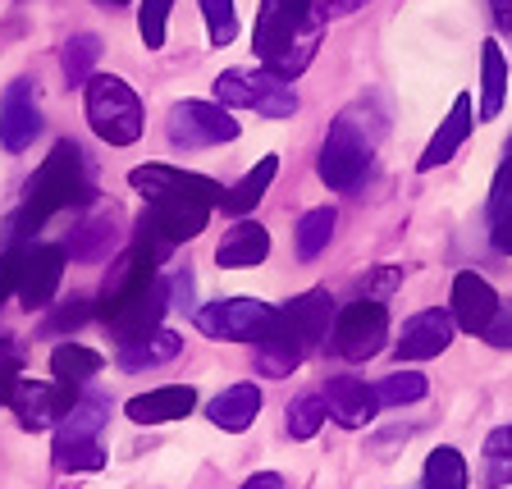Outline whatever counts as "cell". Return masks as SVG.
Listing matches in <instances>:
<instances>
[{"instance_id":"6da1fadb","label":"cell","mask_w":512,"mask_h":489,"mask_svg":"<svg viewBox=\"0 0 512 489\" xmlns=\"http://www.w3.org/2000/svg\"><path fill=\"white\" fill-rule=\"evenodd\" d=\"M320 28L325 19H320L316 0H261L252 32L256 60L279 78H298L320 46Z\"/></svg>"},{"instance_id":"7a4b0ae2","label":"cell","mask_w":512,"mask_h":489,"mask_svg":"<svg viewBox=\"0 0 512 489\" xmlns=\"http://www.w3.org/2000/svg\"><path fill=\"white\" fill-rule=\"evenodd\" d=\"M330 316H334V298L325 288H311V293L293 298L288 307H275L266 334L256 339V366H261V375L284 380V375L298 371L302 357L330 334Z\"/></svg>"},{"instance_id":"3957f363","label":"cell","mask_w":512,"mask_h":489,"mask_svg":"<svg viewBox=\"0 0 512 489\" xmlns=\"http://www.w3.org/2000/svg\"><path fill=\"white\" fill-rule=\"evenodd\" d=\"M83 151L74 142H55V151L42 160V170L28 179V192H23V206L10 215V247H28L32 229H42L55 211L74 206L83 197Z\"/></svg>"},{"instance_id":"277c9868","label":"cell","mask_w":512,"mask_h":489,"mask_svg":"<svg viewBox=\"0 0 512 489\" xmlns=\"http://www.w3.org/2000/svg\"><path fill=\"white\" fill-rule=\"evenodd\" d=\"M375 142H380V124L362 106L343 110L334 119V128L325 133V147H320V165H316L320 179L330 183L334 192H357L362 179L371 174Z\"/></svg>"},{"instance_id":"5b68a950","label":"cell","mask_w":512,"mask_h":489,"mask_svg":"<svg viewBox=\"0 0 512 489\" xmlns=\"http://www.w3.org/2000/svg\"><path fill=\"white\" fill-rule=\"evenodd\" d=\"M87 101V124L101 142L110 147H133L142 138V101L138 92L115 74H92L83 83Z\"/></svg>"},{"instance_id":"8992f818","label":"cell","mask_w":512,"mask_h":489,"mask_svg":"<svg viewBox=\"0 0 512 489\" xmlns=\"http://www.w3.org/2000/svg\"><path fill=\"white\" fill-rule=\"evenodd\" d=\"M215 101L229 110H256V115H266V119L298 115L293 78L270 74L266 64H256V69H224V74L215 78Z\"/></svg>"},{"instance_id":"52a82bcc","label":"cell","mask_w":512,"mask_h":489,"mask_svg":"<svg viewBox=\"0 0 512 489\" xmlns=\"http://www.w3.org/2000/svg\"><path fill=\"white\" fill-rule=\"evenodd\" d=\"M211 211H215V202H206V197H151L142 220H138L142 243H151L160 256H165L170 247H179V243L202 234Z\"/></svg>"},{"instance_id":"ba28073f","label":"cell","mask_w":512,"mask_h":489,"mask_svg":"<svg viewBox=\"0 0 512 489\" xmlns=\"http://www.w3.org/2000/svg\"><path fill=\"white\" fill-rule=\"evenodd\" d=\"M389 339V311L380 298H357L334 316V352L343 362H371Z\"/></svg>"},{"instance_id":"9c48e42d","label":"cell","mask_w":512,"mask_h":489,"mask_svg":"<svg viewBox=\"0 0 512 489\" xmlns=\"http://www.w3.org/2000/svg\"><path fill=\"white\" fill-rule=\"evenodd\" d=\"M0 403L10 407L14 416H19L23 430H51L60 426V416L69 412V407L78 403V389H69V384H42V380H28V375H19V380L5 389V398Z\"/></svg>"},{"instance_id":"30bf717a","label":"cell","mask_w":512,"mask_h":489,"mask_svg":"<svg viewBox=\"0 0 512 489\" xmlns=\"http://www.w3.org/2000/svg\"><path fill=\"white\" fill-rule=\"evenodd\" d=\"M238 138V119L220 101H179L170 110V142L183 151L220 147V142Z\"/></svg>"},{"instance_id":"8fae6325","label":"cell","mask_w":512,"mask_h":489,"mask_svg":"<svg viewBox=\"0 0 512 489\" xmlns=\"http://www.w3.org/2000/svg\"><path fill=\"white\" fill-rule=\"evenodd\" d=\"M156 266H160V252L151 243H133L124 256H119V266H110V279H106V288H101V320H110L115 311H124L133 298H142L151 284H156Z\"/></svg>"},{"instance_id":"7c38bea8","label":"cell","mask_w":512,"mask_h":489,"mask_svg":"<svg viewBox=\"0 0 512 489\" xmlns=\"http://www.w3.org/2000/svg\"><path fill=\"white\" fill-rule=\"evenodd\" d=\"M270 316H275V307L256 298H224L197 311V330L206 339H224V343H256L266 334Z\"/></svg>"},{"instance_id":"4fadbf2b","label":"cell","mask_w":512,"mask_h":489,"mask_svg":"<svg viewBox=\"0 0 512 489\" xmlns=\"http://www.w3.org/2000/svg\"><path fill=\"white\" fill-rule=\"evenodd\" d=\"M64 279V247L51 243H28L19 252V279H14V298L28 311H46L60 293Z\"/></svg>"},{"instance_id":"5bb4252c","label":"cell","mask_w":512,"mask_h":489,"mask_svg":"<svg viewBox=\"0 0 512 489\" xmlns=\"http://www.w3.org/2000/svg\"><path fill=\"white\" fill-rule=\"evenodd\" d=\"M128 183L142 192V197H206V202L220 206L224 188L206 174H192V170H174V165H138L128 174Z\"/></svg>"},{"instance_id":"9a60e30c","label":"cell","mask_w":512,"mask_h":489,"mask_svg":"<svg viewBox=\"0 0 512 489\" xmlns=\"http://www.w3.org/2000/svg\"><path fill=\"white\" fill-rule=\"evenodd\" d=\"M42 133V110H37V92L28 78L5 87L0 96V147L5 151H28L32 138Z\"/></svg>"},{"instance_id":"2e32d148","label":"cell","mask_w":512,"mask_h":489,"mask_svg":"<svg viewBox=\"0 0 512 489\" xmlns=\"http://www.w3.org/2000/svg\"><path fill=\"white\" fill-rule=\"evenodd\" d=\"M453 311H416L403 325V339H398V362H426V357H439V352L453 343Z\"/></svg>"},{"instance_id":"e0dca14e","label":"cell","mask_w":512,"mask_h":489,"mask_svg":"<svg viewBox=\"0 0 512 489\" xmlns=\"http://www.w3.org/2000/svg\"><path fill=\"white\" fill-rule=\"evenodd\" d=\"M165 307H170V288L156 279V284H151L142 298H133L124 311H115V316L106 320V325H110V339L124 348V343H138V339H147V334H156L160 320H165Z\"/></svg>"},{"instance_id":"ac0fdd59","label":"cell","mask_w":512,"mask_h":489,"mask_svg":"<svg viewBox=\"0 0 512 489\" xmlns=\"http://www.w3.org/2000/svg\"><path fill=\"white\" fill-rule=\"evenodd\" d=\"M499 293H494L490 284L480 275H471V270H462L458 279H453V320H458L467 334H485L490 330V320L499 316Z\"/></svg>"},{"instance_id":"d6986e66","label":"cell","mask_w":512,"mask_h":489,"mask_svg":"<svg viewBox=\"0 0 512 489\" xmlns=\"http://www.w3.org/2000/svg\"><path fill=\"white\" fill-rule=\"evenodd\" d=\"M192 407H197V389H192V384H160L151 394L128 398L124 412H128V421H138V426H165V421H183Z\"/></svg>"},{"instance_id":"ffe728a7","label":"cell","mask_w":512,"mask_h":489,"mask_svg":"<svg viewBox=\"0 0 512 489\" xmlns=\"http://www.w3.org/2000/svg\"><path fill=\"white\" fill-rule=\"evenodd\" d=\"M325 407H330V416L343 430H362V426L375 421L380 398H375V389L366 380H357V375H339V380L330 384V394H325Z\"/></svg>"},{"instance_id":"44dd1931","label":"cell","mask_w":512,"mask_h":489,"mask_svg":"<svg viewBox=\"0 0 512 489\" xmlns=\"http://www.w3.org/2000/svg\"><path fill=\"white\" fill-rule=\"evenodd\" d=\"M471 124H476V119H471V96L462 92L458 101H453V110H448V119H444V124H439V133H435V138H430L426 156L416 160V170H421V174H430V170H439V165H448V160L458 156V147H462V142L471 138Z\"/></svg>"},{"instance_id":"7402d4cb","label":"cell","mask_w":512,"mask_h":489,"mask_svg":"<svg viewBox=\"0 0 512 489\" xmlns=\"http://www.w3.org/2000/svg\"><path fill=\"white\" fill-rule=\"evenodd\" d=\"M266 256H270V234L256 220H238L234 229L220 238V247H215V266L247 270V266H261Z\"/></svg>"},{"instance_id":"603a6c76","label":"cell","mask_w":512,"mask_h":489,"mask_svg":"<svg viewBox=\"0 0 512 489\" xmlns=\"http://www.w3.org/2000/svg\"><path fill=\"white\" fill-rule=\"evenodd\" d=\"M256 412H261V389H256V384H234V389L215 394L211 407H206L211 426L229 430V435H243V430L256 421Z\"/></svg>"},{"instance_id":"cb8c5ba5","label":"cell","mask_w":512,"mask_h":489,"mask_svg":"<svg viewBox=\"0 0 512 489\" xmlns=\"http://www.w3.org/2000/svg\"><path fill=\"white\" fill-rule=\"evenodd\" d=\"M275 174H279V160H275V156H261V160H256V170H247L243 179L234 183V188L224 192V197H220V206H224V211H229V215H247V211H252V206H256V202H261V197H266V192H270V183H275Z\"/></svg>"},{"instance_id":"d4e9b609","label":"cell","mask_w":512,"mask_h":489,"mask_svg":"<svg viewBox=\"0 0 512 489\" xmlns=\"http://www.w3.org/2000/svg\"><path fill=\"white\" fill-rule=\"evenodd\" d=\"M101 366H106V357H101L96 348H83V343H60V348L51 352L55 384H69V389L87 384L92 375H101Z\"/></svg>"},{"instance_id":"484cf974","label":"cell","mask_w":512,"mask_h":489,"mask_svg":"<svg viewBox=\"0 0 512 489\" xmlns=\"http://www.w3.org/2000/svg\"><path fill=\"white\" fill-rule=\"evenodd\" d=\"M51 462H55V471H64V476H83V471H101V467H106V448L96 444V439L55 435Z\"/></svg>"},{"instance_id":"4316f807","label":"cell","mask_w":512,"mask_h":489,"mask_svg":"<svg viewBox=\"0 0 512 489\" xmlns=\"http://www.w3.org/2000/svg\"><path fill=\"white\" fill-rule=\"evenodd\" d=\"M480 64H485V78H480V119H499L503 96H508V64H503V51L494 42H485Z\"/></svg>"},{"instance_id":"83f0119b","label":"cell","mask_w":512,"mask_h":489,"mask_svg":"<svg viewBox=\"0 0 512 489\" xmlns=\"http://www.w3.org/2000/svg\"><path fill=\"white\" fill-rule=\"evenodd\" d=\"M183 348V339L179 334H170V330H156V334H147V339H138V343H124L119 348V366L124 371H142V366H160V362H170L174 352Z\"/></svg>"},{"instance_id":"f1b7e54d","label":"cell","mask_w":512,"mask_h":489,"mask_svg":"<svg viewBox=\"0 0 512 489\" xmlns=\"http://www.w3.org/2000/svg\"><path fill=\"white\" fill-rule=\"evenodd\" d=\"M330 238H334V211H330V206L307 211L298 220V229H293V247H298L302 261H316V256L330 247Z\"/></svg>"},{"instance_id":"f546056e","label":"cell","mask_w":512,"mask_h":489,"mask_svg":"<svg viewBox=\"0 0 512 489\" xmlns=\"http://www.w3.org/2000/svg\"><path fill=\"white\" fill-rule=\"evenodd\" d=\"M426 489H467L471 476H467V458H462L458 448H435L426 458Z\"/></svg>"},{"instance_id":"4dcf8cb0","label":"cell","mask_w":512,"mask_h":489,"mask_svg":"<svg viewBox=\"0 0 512 489\" xmlns=\"http://www.w3.org/2000/svg\"><path fill=\"white\" fill-rule=\"evenodd\" d=\"M106 398H96V394H87V398H78L69 412L60 416V435H74V439H96L101 435V426H106Z\"/></svg>"},{"instance_id":"1f68e13d","label":"cell","mask_w":512,"mask_h":489,"mask_svg":"<svg viewBox=\"0 0 512 489\" xmlns=\"http://www.w3.org/2000/svg\"><path fill=\"white\" fill-rule=\"evenodd\" d=\"M426 375H416V371H394V375H384L380 384H375V398H380V407H407V403H421L426 398Z\"/></svg>"},{"instance_id":"d6a6232c","label":"cell","mask_w":512,"mask_h":489,"mask_svg":"<svg viewBox=\"0 0 512 489\" xmlns=\"http://www.w3.org/2000/svg\"><path fill=\"white\" fill-rule=\"evenodd\" d=\"M485 485L490 489L512 485V426H499L485 439Z\"/></svg>"},{"instance_id":"836d02e7","label":"cell","mask_w":512,"mask_h":489,"mask_svg":"<svg viewBox=\"0 0 512 489\" xmlns=\"http://www.w3.org/2000/svg\"><path fill=\"white\" fill-rule=\"evenodd\" d=\"M96 55H101V42H96L92 32H78V37H69V42H64V55H60L64 78H69V83H87V78H92Z\"/></svg>"},{"instance_id":"e575fe53","label":"cell","mask_w":512,"mask_h":489,"mask_svg":"<svg viewBox=\"0 0 512 489\" xmlns=\"http://www.w3.org/2000/svg\"><path fill=\"white\" fill-rule=\"evenodd\" d=\"M325 416H330L325 394H302L298 403H288V435H293V439H311L320 426H325Z\"/></svg>"},{"instance_id":"d590c367","label":"cell","mask_w":512,"mask_h":489,"mask_svg":"<svg viewBox=\"0 0 512 489\" xmlns=\"http://www.w3.org/2000/svg\"><path fill=\"white\" fill-rule=\"evenodd\" d=\"M170 10H174V0H142L138 28H142L147 51H160V46H165V23H170Z\"/></svg>"},{"instance_id":"8d00e7d4","label":"cell","mask_w":512,"mask_h":489,"mask_svg":"<svg viewBox=\"0 0 512 489\" xmlns=\"http://www.w3.org/2000/svg\"><path fill=\"white\" fill-rule=\"evenodd\" d=\"M202 14H206V32H211L215 46H229L238 37L234 0H202Z\"/></svg>"},{"instance_id":"74e56055","label":"cell","mask_w":512,"mask_h":489,"mask_svg":"<svg viewBox=\"0 0 512 489\" xmlns=\"http://www.w3.org/2000/svg\"><path fill=\"white\" fill-rule=\"evenodd\" d=\"M110 229H115L110 220H87L83 229H78V238H69L74 256H101L106 252V243H110Z\"/></svg>"},{"instance_id":"f35d334b","label":"cell","mask_w":512,"mask_h":489,"mask_svg":"<svg viewBox=\"0 0 512 489\" xmlns=\"http://www.w3.org/2000/svg\"><path fill=\"white\" fill-rule=\"evenodd\" d=\"M87 316H92L87 298H69L60 311H51V320H46V334H69V330H78Z\"/></svg>"},{"instance_id":"ab89813d","label":"cell","mask_w":512,"mask_h":489,"mask_svg":"<svg viewBox=\"0 0 512 489\" xmlns=\"http://www.w3.org/2000/svg\"><path fill=\"white\" fill-rule=\"evenodd\" d=\"M512 211V156L503 160V170H499V179H494V192H490V215L499 220V215H508Z\"/></svg>"},{"instance_id":"60d3db41","label":"cell","mask_w":512,"mask_h":489,"mask_svg":"<svg viewBox=\"0 0 512 489\" xmlns=\"http://www.w3.org/2000/svg\"><path fill=\"white\" fill-rule=\"evenodd\" d=\"M485 339L494 343V348H512V311L499 307V316L490 320V330H485Z\"/></svg>"},{"instance_id":"b9f144b4","label":"cell","mask_w":512,"mask_h":489,"mask_svg":"<svg viewBox=\"0 0 512 489\" xmlns=\"http://www.w3.org/2000/svg\"><path fill=\"white\" fill-rule=\"evenodd\" d=\"M398 279H403V275H398L394 266H389V270H380V275H375L371 284H366V298H384V293H394V288H398Z\"/></svg>"},{"instance_id":"7bdbcfd3","label":"cell","mask_w":512,"mask_h":489,"mask_svg":"<svg viewBox=\"0 0 512 489\" xmlns=\"http://www.w3.org/2000/svg\"><path fill=\"white\" fill-rule=\"evenodd\" d=\"M366 0H316V10L320 19H339V14H352V10H362Z\"/></svg>"},{"instance_id":"ee69618b","label":"cell","mask_w":512,"mask_h":489,"mask_svg":"<svg viewBox=\"0 0 512 489\" xmlns=\"http://www.w3.org/2000/svg\"><path fill=\"white\" fill-rule=\"evenodd\" d=\"M494 247H499L503 256H512V211L494 220Z\"/></svg>"},{"instance_id":"f6af8a7d","label":"cell","mask_w":512,"mask_h":489,"mask_svg":"<svg viewBox=\"0 0 512 489\" xmlns=\"http://www.w3.org/2000/svg\"><path fill=\"white\" fill-rule=\"evenodd\" d=\"M243 489H284V476H275V471H256V476H247Z\"/></svg>"},{"instance_id":"bcb514c9","label":"cell","mask_w":512,"mask_h":489,"mask_svg":"<svg viewBox=\"0 0 512 489\" xmlns=\"http://www.w3.org/2000/svg\"><path fill=\"white\" fill-rule=\"evenodd\" d=\"M490 10H494V23L508 32L512 28V0H490Z\"/></svg>"},{"instance_id":"7dc6e473","label":"cell","mask_w":512,"mask_h":489,"mask_svg":"<svg viewBox=\"0 0 512 489\" xmlns=\"http://www.w3.org/2000/svg\"><path fill=\"white\" fill-rule=\"evenodd\" d=\"M101 5H110V10H115V5H128V0H101Z\"/></svg>"},{"instance_id":"c3c4849f","label":"cell","mask_w":512,"mask_h":489,"mask_svg":"<svg viewBox=\"0 0 512 489\" xmlns=\"http://www.w3.org/2000/svg\"><path fill=\"white\" fill-rule=\"evenodd\" d=\"M508 156H512V138H508Z\"/></svg>"}]
</instances>
